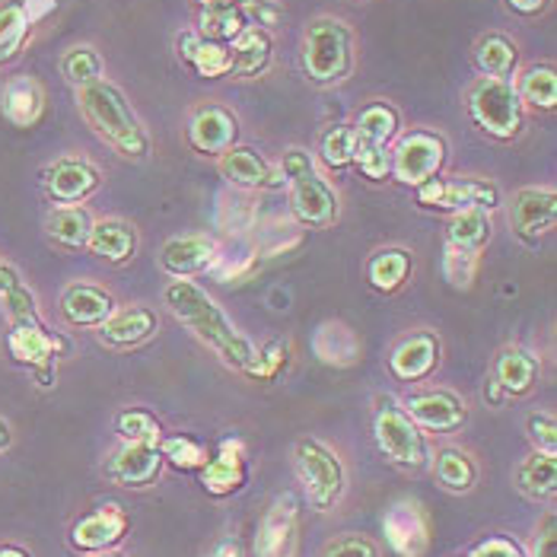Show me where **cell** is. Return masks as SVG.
Wrapping results in <instances>:
<instances>
[{"instance_id": "obj_15", "label": "cell", "mask_w": 557, "mask_h": 557, "mask_svg": "<svg viewBox=\"0 0 557 557\" xmlns=\"http://www.w3.org/2000/svg\"><path fill=\"white\" fill-rule=\"evenodd\" d=\"M300 555V500L284 491L277 494L258 522L256 557H297Z\"/></svg>"}, {"instance_id": "obj_50", "label": "cell", "mask_w": 557, "mask_h": 557, "mask_svg": "<svg viewBox=\"0 0 557 557\" xmlns=\"http://www.w3.org/2000/svg\"><path fill=\"white\" fill-rule=\"evenodd\" d=\"M243 13H246L249 26L268 29V33H271V29L281 23V16H284V10L277 7V0H249Z\"/></svg>"}, {"instance_id": "obj_61", "label": "cell", "mask_w": 557, "mask_h": 557, "mask_svg": "<svg viewBox=\"0 0 557 557\" xmlns=\"http://www.w3.org/2000/svg\"><path fill=\"white\" fill-rule=\"evenodd\" d=\"M350 3H370V0H350Z\"/></svg>"}, {"instance_id": "obj_23", "label": "cell", "mask_w": 557, "mask_h": 557, "mask_svg": "<svg viewBox=\"0 0 557 557\" xmlns=\"http://www.w3.org/2000/svg\"><path fill=\"white\" fill-rule=\"evenodd\" d=\"M61 319L71 325V329H99L115 309L119 302L115 297L106 290V287H96V284H86V281H74L61 290Z\"/></svg>"}, {"instance_id": "obj_35", "label": "cell", "mask_w": 557, "mask_h": 557, "mask_svg": "<svg viewBox=\"0 0 557 557\" xmlns=\"http://www.w3.org/2000/svg\"><path fill=\"white\" fill-rule=\"evenodd\" d=\"M433 478L443 491L449 494H472L478 487L481 469L474 462V456L462 446H443L433 459H430Z\"/></svg>"}, {"instance_id": "obj_3", "label": "cell", "mask_w": 557, "mask_h": 557, "mask_svg": "<svg viewBox=\"0 0 557 557\" xmlns=\"http://www.w3.org/2000/svg\"><path fill=\"white\" fill-rule=\"evenodd\" d=\"M77 109L86 128L92 131L106 147H112L122 160L144 163L153 153L150 131L144 128L131 99L119 84L102 77L99 84L77 89Z\"/></svg>"}, {"instance_id": "obj_28", "label": "cell", "mask_w": 557, "mask_h": 557, "mask_svg": "<svg viewBox=\"0 0 557 557\" xmlns=\"http://www.w3.org/2000/svg\"><path fill=\"white\" fill-rule=\"evenodd\" d=\"M175 54H178L182 67H188L191 74H198L205 81L230 77V45L208 42L195 29H182L175 36Z\"/></svg>"}, {"instance_id": "obj_21", "label": "cell", "mask_w": 557, "mask_h": 557, "mask_svg": "<svg viewBox=\"0 0 557 557\" xmlns=\"http://www.w3.org/2000/svg\"><path fill=\"white\" fill-rule=\"evenodd\" d=\"M163 456L157 446L150 443H122L109 462H106V478L119 487H128V491H144L150 484H157V478L163 472Z\"/></svg>"}, {"instance_id": "obj_36", "label": "cell", "mask_w": 557, "mask_h": 557, "mask_svg": "<svg viewBox=\"0 0 557 557\" xmlns=\"http://www.w3.org/2000/svg\"><path fill=\"white\" fill-rule=\"evenodd\" d=\"M516 491L529 500H552L557 494V456L532 449L513 469Z\"/></svg>"}, {"instance_id": "obj_5", "label": "cell", "mask_w": 557, "mask_h": 557, "mask_svg": "<svg viewBox=\"0 0 557 557\" xmlns=\"http://www.w3.org/2000/svg\"><path fill=\"white\" fill-rule=\"evenodd\" d=\"M281 178L290 191V214L300 226L309 230H329L338 223L342 216V195L338 188L319 172L315 160L309 150L302 147H290L281 163Z\"/></svg>"}, {"instance_id": "obj_26", "label": "cell", "mask_w": 557, "mask_h": 557, "mask_svg": "<svg viewBox=\"0 0 557 557\" xmlns=\"http://www.w3.org/2000/svg\"><path fill=\"white\" fill-rule=\"evenodd\" d=\"M274 64V36L268 29L246 26L230 45V81H258Z\"/></svg>"}, {"instance_id": "obj_29", "label": "cell", "mask_w": 557, "mask_h": 557, "mask_svg": "<svg viewBox=\"0 0 557 557\" xmlns=\"http://www.w3.org/2000/svg\"><path fill=\"white\" fill-rule=\"evenodd\" d=\"M137 246H140V236H137V226L122 216L92 220L86 249L96 258H102L106 264H125L137 256Z\"/></svg>"}, {"instance_id": "obj_33", "label": "cell", "mask_w": 557, "mask_h": 557, "mask_svg": "<svg viewBox=\"0 0 557 557\" xmlns=\"http://www.w3.org/2000/svg\"><path fill=\"white\" fill-rule=\"evenodd\" d=\"M411 274H414V252L411 249L386 246V249H376L367 258V284L376 294H386V297L398 294Z\"/></svg>"}, {"instance_id": "obj_48", "label": "cell", "mask_w": 557, "mask_h": 557, "mask_svg": "<svg viewBox=\"0 0 557 557\" xmlns=\"http://www.w3.org/2000/svg\"><path fill=\"white\" fill-rule=\"evenodd\" d=\"M525 436L532 443V449L539 453H555L557 456V421L548 411H532L525 418Z\"/></svg>"}, {"instance_id": "obj_14", "label": "cell", "mask_w": 557, "mask_h": 557, "mask_svg": "<svg viewBox=\"0 0 557 557\" xmlns=\"http://www.w3.org/2000/svg\"><path fill=\"white\" fill-rule=\"evenodd\" d=\"M408 418L424 433H456L469 421V405L453 388H411L401 401Z\"/></svg>"}, {"instance_id": "obj_44", "label": "cell", "mask_w": 557, "mask_h": 557, "mask_svg": "<svg viewBox=\"0 0 557 557\" xmlns=\"http://www.w3.org/2000/svg\"><path fill=\"white\" fill-rule=\"evenodd\" d=\"M115 433L122 436V443H150V446H157L160 436H163V428L147 408H125L115 418Z\"/></svg>"}, {"instance_id": "obj_1", "label": "cell", "mask_w": 557, "mask_h": 557, "mask_svg": "<svg viewBox=\"0 0 557 557\" xmlns=\"http://www.w3.org/2000/svg\"><path fill=\"white\" fill-rule=\"evenodd\" d=\"M163 306L175 315V322H182L230 370L246 376L258 347L236 329V322L216 306L205 287H198L195 281H170L163 287Z\"/></svg>"}, {"instance_id": "obj_42", "label": "cell", "mask_w": 557, "mask_h": 557, "mask_svg": "<svg viewBox=\"0 0 557 557\" xmlns=\"http://www.w3.org/2000/svg\"><path fill=\"white\" fill-rule=\"evenodd\" d=\"M354 128L350 125H332V128L322 131L319 137V147H315V157L319 163L329 172H344L350 170L354 163Z\"/></svg>"}, {"instance_id": "obj_57", "label": "cell", "mask_w": 557, "mask_h": 557, "mask_svg": "<svg viewBox=\"0 0 557 557\" xmlns=\"http://www.w3.org/2000/svg\"><path fill=\"white\" fill-rule=\"evenodd\" d=\"M484 401H487L491 408H500V405L507 401V395L500 392V386H497L494 380H487V386H484Z\"/></svg>"}, {"instance_id": "obj_27", "label": "cell", "mask_w": 557, "mask_h": 557, "mask_svg": "<svg viewBox=\"0 0 557 557\" xmlns=\"http://www.w3.org/2000/svg\"><path fill=\"white\" fill-rule=\"evenodd\" d=\"M539 376H542V363L532 350L510 344L504 347L497 357H494V373L491 380L500 386V392L507 398H525L532 388L539 386Z\"/></svg>"}, {"instance_id": "obj_37", "label": "cell", "mask_w": 557, "mask_h": 557, "mask_svg": "<svg viewBox=\"0 0 557 557\" xmlns=\"http://www.w3.org/2000/svg\"><path fill=\"white\" fill-rule=\"evenodd\" d=\"M89 230H92V214L86 211L84 205L54 208L51 214L45 216V236L61 252H81V249H86Z\"/></svg>"}, {"instance_id": "obj_45", "label": "cell", "mask_w": 557, "mask_h": 557, "mask_svg": "<svg viewBox=\"0 0 557 557\" xmlns=\"http://www.w3.org/2000/svg\"><path fill=\"white\" fill-rule=\"evenodd\" d=\"M478 261H481V252L459 249L453 243L443 246V277L449 281L453 290H472L474 277H478Z\"/></svg>"}, {"instance_id": "obj_19", "label": "cell", "mask_w": 557, "mask_h": 557, "mask_svg": "<svg viewBox=\"0 0 557 557\" xmlns=\"http://www.w3.org/2000/svg\"><path fill=\"white\" fill-rule=\"evenodd\" d=\"M249 481V453L239 436L220 440L214 459L201 466V487L211 497H230L239 494Z\"/></svg>"}, {"instance_id": "obj_8", "label": "cell", "mask_w": 557, "mask_h": 557, "mask_svg": "<svg viewBox=\"0 0 557 557\" xmlns=\"http://www.w3.org/2000/svg\"><path fill=\"white\" fill-rule=\"evenodd\" d=\"M294 472L302 484V494L315 513H335L347 491L344 459L322 440L302 436L294 446Z\"/></svg>"}, {"instance_id": "obj_58", "label": "cell", "mask_w": 557, "mask_h": 557, "mask_svg": "<svg viewBox=\"0 0 557 557\" xmlns=\"http://www.w3.org/2000/svg\"><path fill=\"white\" fill-rule=\"evenodd\" d=\"M10 446H13V428H10V421L0 418V453H7Z\"/></svg>"}, {"instance_id": "obj_18", "label": "cell", "mask_w": 557, "mask_h": 557, "mask_svg": "<svg viewBox=\"0 0 557 557\" xmlns=\"http://www.w3.org/2000/svg\"><path fill=\"white\" fill-rule=\"evenodd\" d=\"M443 360V342L440 335H433L428 329L411 332L408 338L392 347L388 354V370L398 383H424L436 373Z\"/></svg>"}, {"instance_id": "obj_59", "label": "cell", "mask_w": 557, "mask_h": 557, "mask_svg": "<svg viewBox=\"0 0 557 557\" xmlns=\"http://www.w3.org/2000/svg\"><path fill=\"white\" fill-rule=\"evenodd\" d=\"M0 557H29V552H23L20 545H3V548H0Z\"/></svg>"}, {"instance_id": "obj_9", "label": "cell", "mask_w": 557, "mask_h": 557, "mask_svg": "<svg viewBox=\"0 0 557 557\" xmlns=\"http://www.w3.org/2000/svg\"><path fill=\"white\" fill-rule=\"evenodd\" d=\"M388 157H392L388 178H395L405 188H418L433 175H443V166L449 160V144L440 131L411 128L395 137Z\"/></svg>"}, {"instance_id": "obj_53", "label": "cell", "mask_w": 557, "mask_h": 557, "mask_svg": "<svg viewBox=\"0 0 557 557\" xmlns=\"http://www.w3.org/2000/svg\"><path fill=\"white\" fill-rule=\"evenodd\" d=\"M552 7V0H507V10L522 16V20H535V16H545Z\"/></svg>"}, {"instance_id": "obj_6", "label": "cell", "mask_w": 557, "mask_h": 557, "mask_svg": "<svg viewBox=\"0 0 557 557\" xmlns=\"http://www.w3.org/2000/svg\"><path fill=\"white\" fill-rule=\"evenodd\" d=\"M373 440L388 466L414 474L430 469L433 453H430L428 433L408 418V411L395 395H380L373 405Z\"/></svg>"}, {"instance_id": "obj_20", "label": "cell", "mask_w": 557, "mask_h": 557, "mask_svg": "<svg viewBox=\"0 0 557 557\" xmlns=\"http://www.w3.org/2000/svg\"><path fill=\"white\" fill-rule=\"evenodd\" d=\"M216 170L239 191H277V188H284L281 170L271 160H264L256 147L236 144L233 150H226L216 160Z\"/></svg>"}, {"instance_id": "obj_16", "label": "cell", "mask_w": 557, "mask_h": 557, "mask_svg": "<svg viewBox=\"0 0 557 557\" xmlns=\"http://www.w3.org/2000/svg\"><path fill=\"white\" fill-rule=\"evenodd\" d=\"M510 226L525 246H539L557 226L555 185H525L513 191L510 201Z\"/></svg>"}, {"instance_id": "obj_40", "label": "cell", "mask_w": 557, "mask_h": 557, "mask_svg": "<svg viewBox=\"0 0 557 557\" xmlns=\"http://www.w3.org/2000/svg\"><path fill=\"white\" fill-rule=\"evenodd\" d=\"M33 39V23L23 3L0 7V64H13Z\"/></svg>"}, {"instance_id": "obj_43", "label": "cell", "mask_w": 557, "mask_h": 557, "mask_svg": "<svg viewBox=\"0 0 557 557\" xmlns=\"http://www.w3.org/2000/svg\"><path fill=\"white\" fill-rule=\"evenodd\" d=\"M157 449H160L163 462H170L172 469H178V472H195V469H201L208 462V449L188 433L160 436Z\"/></svg>"}, {"instance_id": "obj_22", "label": "cell", "mask_w": 557, "mask_h": 557, "mask_svg": "<svg viewBox=\"0 0 557 557\" xmlns=\"http://www.w3.org/2000/svg\"><path fill=\"white\" fill-rule=\"evenodd\" d=\"M216 264V243L208 233H185L172 236L160 249V268L172 281H191Z\"/></svg>"}, {"instance_id": "obj_38", "label": "cell", "mask_w": 557, "mask_h": 557, "mask_svg": "<svg viewBox=\"0 0 557 557\" xmlns=\"http://www.w3.org/2000/svg\"><path fill=\"white\" fill-rule=\"evenodd\" d=\"M58 71L64 77V84L74 89L99 84L106 77V58L99 54L96 45H71L61 58H58Z\"/></svg>"}, {"instance_id": "obj_7", "label": "cell", "mask_w": 557, "mask_h": 557, "mask_svg": "<svg viewBox=\"0 0 557 557\" xmlns=\"http://www.w3.org/2000/svg\"><path fill=\"white\" fill-rule=\"evenodd\" d=\"M466 115L478 134L497 144H510L525 128V109L516 96L513 81L478 77L466 89Z\"/></svg>"}, {"instance_id": "obj_12", "label": "cell", "mask_w": 557, "mask_h": 557, "mask_svg": "<svg viewBox=\"0 0 557 557\" xmlns=\"http://www.w3.org/2000/svg\"><path fill=\"white\" fill-rule=\"evenodd\" d=\"M42 188L54 208L86 205L102 188V170L77 153L58 157L42 170Z\"/></svg>"}, {"instance_id": "obj_10", "label": "cell", "mask_w": 557, "mask_h": 557, "mask_svg": "<svg viewBox=\"0 0 557 557\" xmlns=\"http://www.w3.org/2000/svg\"><path fill=\"white\" fill-rule=\"evenodd\" d=\"M418 205L430 211H466V208H481V211H497L504 205V195L497 182L484 175H433L424 185L414 188Z\"/></svg>"}, {"instance_id": "obj_13", "label": "cell", "mask_w": 557, "mask_h": 557, "mask_svg": "<svg viewBox=\"0 0 557 557\" xmlns=\"http://www.w3.org/2000/svg\"><path fill=\"white\" fill-rule=\"evenodd\" d=\"M383 535L398 557H428L433 542V519L424 500L398 497L383 516Z\"/></svg>"}, {"instance_id": "obj_47", "label": "cell", "mask_w": 557, "mask_h": 557, "mask_svg": "<svg viewBox=\"0 0 557 557\" xmlns=\"http://www.w3.org/2000/svg\"><path fill=\"white\" fill-rule=\"evenodd\" d=\"M354 170H360L363 178L370 182H383L392 172V157H388V147H373V144H360L354 140Z\"/></svg>"}, {"instance_id": "obj_41", "label": "cell", "mask_w": 557, "mask_h": 557, "mask_svg": "<svg viewBox=\"0 0 557 557\" xmlns=\"http://www.w3.org/2000/svg\"><path fill=\"white\" fill-rule=\"evenodd\" d=\"M246 26H249V20L243 10H201L195 33L208 42L233 45Z\"/></svg>"}, {"instance_id": "obj_17", "label": "cell", "mask_w": 557, "mask_h": 557, "mask_svg": "<svg viewBox=\"0 0 557 557\" xmlns=\"http://www.w3.org/2000/svg\"><path fill=\"white\" fill-rule=\"evenodd\" d=\"M128 529L131 519L119 504H102L92 513L81 516L71 525L67 539H71V548L81 555H102V552H112L115 545H122Z\"/></svg>"}, {"instance_id": "obj_30", "label": "cell", "mask_w": 557, "mask_h": 557, "mask_svg": "<svg viewBox=\"0 0 557 557\" xmlns=\"http://www.w3.org/2000/svg\"><path fill=\"white\" fill-rule=\"evenodd\" d=\"M472 64L481 77L513 81V74L519 71V42L500 29H491V33L474 39Z\"/></svg>"}, {"instance_id": "obj_39", "label": "cell", "mask_w": 557, "mask_h": 557, "mask_svg": "<svg viewBox=\"0 0 557 557\" xmlns=\"http://www.w3.org/2000/svg\"><path fill=\"white\" fill-rule=\"evenodd\" d=\"M491 236H494V223H491V214L481 211V208L456 211L446 223V243H453L459 249H469V252H484Z\"/></svg>"}, {"instance_id": "obj_46", "label": "cell", "mask_w": 557, "mask_h": 557, "mask_svg": "<svg viewBox=\"0 0 557 557\" xmlns=\"http://www.w3.org/2000/svg\"><path fill=\"white\" fill-rule=\"evenodd\" d=\"M287 363H290V344L274 338V342H268L264 347H258L256 360L246 370V376L256 380V383H274L287 370Z\"/></svg>"}, {"instance_id": "obj_51", "label": "cell", "mask_w": 557, "mask_h": 557, "mask_svg": "<svg viewBox=\"0 0 557 557\" xmlns=\"http://www.w3.org/2000/svg\"><path fill=\"white\" fill-rule=\"evenodd\" d=\"M462 557H525V552L516 545L513 539H507V535H491V539L472 545Z\"/></svg>"}, {"instance_id": "obj_49", "label": "cell", "mask_w": 557, "mask_h": 557, "mask_svg": "<svg viewBox=\"0 0 557 557\" xmlns=\"http://www.w3.org/2000/svg\"><path fill=\"white\" fill-rule=\"evenodd\" d=\"M319 557H383L376 542L367 539V535H357V532H344L338 539H332Z\"/></svg>"}, {"instance_id": "obj_2", "label": "cell", "mask_w": 557, "mask_h": 557, "mask_svg": "<svg viewBox=\"0 0 557 557\" xmlns=\"http://www.w3.org/2000/svg\"><path fill=\"white\" fill-rule=\"evenodd\" d=\"M0 300H3L7 322H10V329H7L10 360L26 367L33 373V380L39 383V388H54V383H58L54 360L67 357L74 350L71 338H64L45 325L36 294L26 284L10 287L7 294H0Z\"/></svg>"}, {"instance_id": "obj_24", "label": "cell", "mask_w": 557, "mask_h": 557, "mask_svg": "<svg viewBox=\"0 0 557 557\" xmlns=\"http://www.w3.org/2000/svg\"><path fill=\"white\" fill-rule=\"evenodd\" d=\"M157 332H160V315L150 306H125V309H115L96 329V338L112 350H131L150 342Z\"/></svg>"}, {"instance_id": "obj_25", "label": "cell", "mask_w": 557, "mask_h": 557, "mask_svg": "<svg viewBox=\"0 0 557 557\" xmlns=\"http://www.w3.org/2000/svg\"><path fill=\"white\" fill-rule=\"evenodd\" d=\"M48 109V89L39 77L23 74L0 86V112L13 128H36Z\"/></svg>"}, {"instance_id": "obj_56", "label": "cell", "mask_w": 557, "mask_h": 557, "mask_svg": "<svg viewBox=\"0 0 557 557\" xmlns=\"http://www.w3.org/2000/svg\"><path fill=\"white\" fill-rule=\"evenodd\" d=\"M198 10H246L249 0H195Z\"/></svg>"}, {"instance_id": "obj_4", "label": "cell", "mask_w": 557, "mask_h": 557, "mask_svg": "<svg viewBox=\"0 0 557 557\" xmlns=\"http://www.w3.org/2000/svg\"><path fill=\"white\" fill-rule=\"evenodd\" d=\"M300 61L302 77L309 86H315V89L344 86L357 71V33H354V26L335 13L312 16L302 29Z\"/></svg>"}, {"instance_id": "obj_11", "label": "cell", "mask_w": 557, "mask_h": 557, "mask_svg": "<svg viewBox=\"0 0 557 557\" xmlns=\"http://www.w3.org/2000/svg\"><path fill=\"white\" fill-rule=\"evenodd\" d=\"M239 115L223 106V102H201L188 112V122H185V144L191 147V153L198 157H214L220 160L226 150H233L239 144Z\"/></svg>"}, {"instance_id": "obj_52", "label": "cell", "mask_w": 557, "mask_h": 557, "mask_svg": "<svg viewBox=\"0 0 557 557\" xmlns=\"http://www.w3.org/2000/svg\"><path fill=\"white\" fill-rule=\"evenodd\" d=\"M557 548V519L555 513H545L539 532H535V542H532V557H555Z\"/></svg>"}, {"instance_id": "obj_54", "label": "cell", "mask_w": 557, "mask_h": 557, "mask_svg": "<svg viewBox=\"0 0 557 557\" xmlns=\"http://www.w3.org/2000/svg\"><path fill=\"white\" fill-rule=\"evenodd\" d=\"M205 557H246V548H243V542H239L236 535H230V539L214 542V548Z\"/></svg>"}, {"instance_id": "obj_55", "label": "cell", "mask_w": 557, "mask_h": 557, "mask_svg": "<svg viewBox=\"0 0 557 557\" xmlns=\"http://www.w3.org/2000/svg\"><path fill=\"white\" fill-rule=\"evenodd\" d=\"M16 284H23L20 271H16L13 264H7V261L0 258V294H7V290H10V287H16Z\"/></svg>"}, {"instance_id": "obj_32", "label": "cell", "mask_w": 557, "mask_h": 557, "mask_svg": "<svg viewBox=\"0 0 557 557\" xmlns=\"http://www.w3.org/2000/svg\"><path fill=\"white\" fill-rule=\"evenodd\" d=\"M513 89L522 109L532 112H555L557 109V67L555 61H535L513 74Z\"/></svg>"}, {"instance_id": "obj_34", "label": "cell", "mask_w": 557, "mask_h": 557, "mask_svg": "<svg viewBox=\"0 0 557 557\" xmlns=\"http://www.w3.org/2000/svg\"><path fill=\"white\" fill-rule=\"evenodd\" d=\"M354 137L360 144H373V147H392L395 137L401 134V112L395 102L388 99H370L357 119H354Z\"/></svg>"}, {"instance_id": "obj_31", "label": "cell", "mask_w": 557, "mask_h": 557, "mask_svg": "<svg viewBox=\"0 0 557 557\" xmlns=\"http://www.w3.org/2000/svg\"><path fill=\"white\" fill-rule=\"evenodd\" d=\"M312 354L319 363L335 367V370H347L354 363H360L363 344L357 338V332L342 322V319H325L315 335H312Z\"/></svg>"}, {"instance_id": "obj_60", "label": "cell", "mask_w": 557, "mask_h": 557, "mask_svg": "<svg viewBox=\"0 0 557 557\" xmlns=\"http://www.w3.org/2000/svg\"><path fill=\"white\" fill-rule=\"evenodd\" d=\"M89 557H122V555H115V552H102V555H89Z\"/></svg>"}]
</instances>
